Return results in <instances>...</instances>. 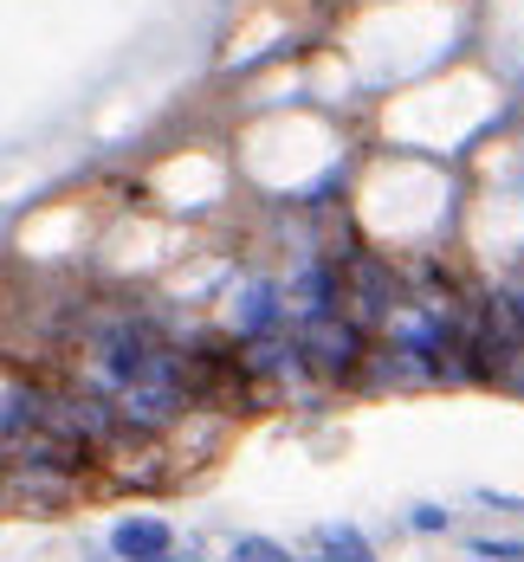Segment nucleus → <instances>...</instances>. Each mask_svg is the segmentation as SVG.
<instances>
[{
	"instance_id": "f257e3e1",
	"label": "nucleus",
	"mask_w": 524,
	"mask_h": 562,
	"mask_svg": "<svg viewBox=\"0 0 524 562\" xmlns=\"http://www.w3.org/2000/svg\"><path fill=\"white\" fill-rule=\"evenodd\" d=\"M298 356L317 369V375H331V382H344V375H356L363 362H369V330H356L349 317H311L304 324V337H298Z\"/></svg>"
},
{
	"instance_id": "f03ea898",
	"label": "nucleus",
	"mask_w": 524,
	"mask_h": 562,
	"mask_svg": "<svg viewBox=\"0 0 524 562\" xmlns=\"http://www.w3.org/2000/svg\"><path fill=\"white\" fill-rule=\"evenodd\" d=\"M337 284H344V297H349V324L356 330H382L395 317V266H382L376 252H349Z\"/></svg>"
},
{
	"instance_id": "7ed1b4c3",
	"label": "nucleus",
	"mask_w": 524,
	"mask_h": 562,
	"mask_svg": "<svg viewBox=\"0 0 524 562\" xmlns=\"http://www.w3.org/2000/svg\"><path fill=\"white\" fill-rule=\"evenodd\" d=\"M111 557L116 562H156V557H175V530L163 517H123L111 530Z\"/></svg>"
},
{
	"instance_id": "20e7f679",
	"label": "nucleus",
	"mask_w": 524,
	"mask_h": 562,
	"mask_svg": "<svg viewBox=\"0 0 524 562\" xmlns=\"http://www.w3.org/2000/svg\"><path fill=\"white\" fill-rule=\"evenodd\" d=\"M324 562H376V550H369V537L356 530V524H324Z\"/></svg>"
},
{
	"instance_id": "39448f33",
	"label": "nucleus",
	"mask_w": 524,
	"mask_h": 562,
	"mask_svg": "<svg viewBox=\"0 0 524 562\" xmlns=\"http://www.w3.org/2000/svg\"><path fill=\"white\" fill-rule=\"evenodd\" d=\"M272 324H279V291H272V284H253V291H246V311H239V330L259 337V330H272Z\"/></svg>"
},
{
	"instance_id": "423d86ee",
	"label": "nucleus",
	"mask_w": 524,
	"mask_h": 562,
	"mask_svg": "<svg viewBox=\"0 0 524 562\" xmlns=\"http://www.w3.org/2000/svg\"><path fill=\"white\" fill-rule=\"evenodd\" d=\"M233 562H291V550L272 543V537H239L233 543Z\"/></svg>"
},
{
	"instance_id": "0eeeda50",
	"label": "nucleus",
	"mask_w": 524,
	"mask_h": 562,
	"mask_svg": "<svg viewBox=\"0 0 524 562\" xmlns=\"http://www.w3.org/2000/svg\"><path fill=\"white\" fill-rule=\"evenodd\" d=\"M472 557L479 562H524V543H512V537H479Z\"/></svg>"
},
{
	"instance_id": "6e6552de",
	"label": "nucleus",
	"mask_w": 524,
	"mask_h": 562,
	"mask_svg": "<svg viewBox=\"0 0 524 562\" xmlns=\"http://www.w3.org/2000/svg\"><path fill=\"white\" fill-rule=\"evenodd\" d=\"M447 524H454V510H434V505L414 510V530H447Z\"/></svg>"
}]
</instances>
